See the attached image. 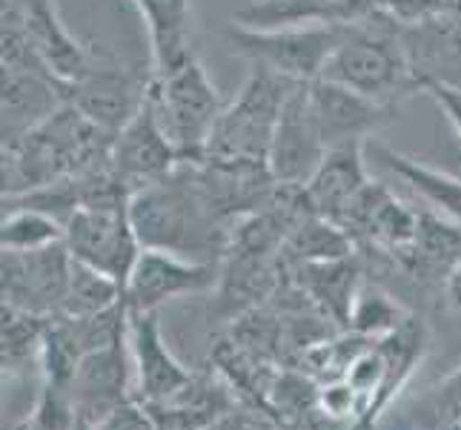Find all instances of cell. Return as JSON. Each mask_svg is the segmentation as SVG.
<instances>
[{
    "mask_svg": "<svg viewBox=\"0 0 461 430\" xmlns=\"http://www.w3.org/2000/svg\"><path fill=\"white\" fill-rule=\"evenodd\" d=\"M130 221L144 250H164L193 261L230 252L235 221L221 210L198 164H181L164 181L130 198Z\"/></svg>",
    "mask_w": 461,
    "mask_h": 430,
    "instance_id": "6da1fadb",
    "label": "cell"
},
{
    "mask_svg": "<svg viewBox=\"0 0 461 430\" xmlns=\"http://www.w3.org/2000/svg\"><path fill=\"white\" fill-rule=\"evenodd\" d=\"M298 284L312 301L324 305V310L349 327V313H353L356 296H358V261L353 256L332 259V261H307L295 264Z\"/></svg>",
    "mask_w": 461,
    "mask_h": 430,
    "instance_id": "cb8c5ba5",
    "label": "cell"
},
{
    "mask_svg": "<svg viewBox=\"0 0 461 430\" xmlns=\"http://www.w3.org/2000/svg\"><path fill=\"white\" fill-rule=\"evenodd\" d=\"M113 138V133L101 130L81 109L63 104L32 133L4 141V198L35 193L104 164Z\"/></svg>",
    "mask_w": 461,
    "mask_h": 430,
    "instance_id": "7a4b0ae2",
    "label": "cell"
},
{
    "mask_svg": "<svg viewBox=\"0 0 461 430\" xmlns=\"http://www.w3.org/2000/svg\"><path fill=\"white\" fill-rule=\"evenodd\" d=\"M353 244L373 247L381 256H393L412 242L419 227V210L395 198L384 184L370 181L353 201L339 224Z\"/></svg>",
    "mask_w": 461,
    "mask_h": 430,
    "instance_id": "5bb4252c",
    "label": "cell"
},
{
    "mask_svg": "<svg viewBox=\"0 0 461 430\" xmlns=\"http://www.w3.org/2000/svg\"><path fill=\"white\" fill-rule=\"evenodd\" d=\"M63 238H67L63 221L43 210H35V206L12 204L4 215V224H0V247L12 252L46 250L60 244Z\"/></svg>",
    "mask_w": 461,
    "mask_h": 430,
    "instance_id": "d4e9b609",
    "label": "cell"
},
{
    "mask_svg": "<svg viewBox=\"0 0 461 430\" xmlns=\"http://www.w3.org/2000/svg\"><path fill=\"white\" fill-rule=\"evenodd\" d=\"M184 161L178 150H175V143L169 141L147 98V104L138 109V115L115 133L113 150H109V167L126 187V193L135 196L138 189L164 181Z\"/></svg>",
    "mask_w": 461,
    "mask_h": 430,
    "instance_id": "30bf717a",
    "label": "cell"
},
{
    "mask_svg": "<svg viewBox=\"0 0 461 430\" xmlns=\"http://www.w3.org/2000/svg\"><path fill=\"white\" fill-rule=\"evenodd\" d=\"M4 4H14V6H29V4H41V0H4Z\"/></svg>",
    "mask_w": 461,
    "mask_h": 430,
    "instance_id": "836d02e7",
    "label": "cell"
},
{
    "mask_svg": "<svg viewBox=\"0 0 461 430\" xmlns=\"http://www.w3.org/2000/svg\"><path fill=\"white\" fill-rule=\"evenodd\" d=\"M4 9L21 14V21L29 32V41L35 46V52L41 55L43 67L58 78L63 89L75 81H81L95 63H98V55L86 50V46L63 26V21L58 18L55 0H41V4H29V6L4 4Z\"/></svg>",
    "mask_w": 461,
    "mask_h": 430,
    "instance_id": "2e32d148",
    "label": "cell"
},
{
    "mask_svg": "<svg viewBox=\"0 0 461 430\" xmlns=\"http://www.w3.org/2000/svg\"><path fill=\"white\" fill-rule=\"evenodd\" d=\"M67 238L72 259L95 267L98 273L126 287L132 267L140 256V242L130 221V204L81 206L67 218Z\"/></svg>",
    "mask_w": 461,
    "mask_h": 430,
    "instance_id": "52a82bcc",
    "label": "cell"
},
{
    "mask_svg": "<svg viewBox=\"0 0 461 430\" xmlns=\"http://www.w3.org/2000/svg\"><path fill=\"white\" fill-rule=\"evenodd\" d=\"M410 313L381 287L367 284L356 296L353 313H349V330L367 339H381L399 327Z\"/></svg>",
    "mask_w": 461,
    "mask_h": 430,
    "instance_id": "4316f807",
    "label": "cell"
},
{
    "mask_svg": "<svg viewBox=\"0 0 461 430\" xmlns=\"http://www.w3.org/2000/svg\"><path fill=\"white\" fill-rule=\"evenodd\" d=\"M72 273V252L67 244H55L35 252L4 250L0 259V290L4 305L21 307L35 316H58L63 307Z\"/></svg>",
    "mask_w": 461,
    "mask_h": 430,
    "instance_id": "9c48e42d",
    "label": "cell"
},
{
    "mask_svg": "<svg viewBox=\"0 0 461 430\" xmlns=\"http://www.w3.org/2000/svg\"><path fill=\"white\" fill-rule=\"evenodd\" d=\"M378 9V0H249L241 12L232 14V21L252 29L349 26Z\"/></svg>",
    "mask_w": 461,
    "mask_h": 430,
    "instance_id": "44dd1931",
    "label": "cell"
},
{
    "mask_svg": "<svg viewBox=\"0 0 461 430\" xmlns=\"http://www.w3.org/2000/svg\"><path fill=\"white\" fill-rule=\"evenodd\" d=\"M46 318L4 305V373L21 371L29 359H41Z\"/></svg>",
    "mask_w": 461,
    "mask_h": 430,
    "instance_id": "83f0119b",
    "label": "cell"
},
{
    "mask_svg": "<svg viewBox=\"0 0 461 430\" xmlns=\"http://www.w3.org/2000/svg\"><path fill=\"white\" fill-rule=\"evenodd\" d=\"M344 26H281L252 29L230 23L224 35L232 55L256 63L293 84H312L324 75L327 63L341 43Z\"/></svg>",
    "mask_w": 461,
    "mask_h": 430,
    "instance_id": "8992f818",
    "label": "cell"
},
{
    "mask_svg": "<svg viewBox=\"0 0 461 430\" xmlns=\"http://www.w3.org/2000/svg\"><path fill=\"white\" fill-rule=\"evenodd\" d=\"M89 430H158V422L147 405L130 399L118 405L113 413H106V416L98 425H92Z\"/></svg>",
    "mask_w": 461,
    "mask_h": 430,
    "instance_id": "f546056e",
    "label": "cell"
},
{
    "mask_svg": "<svg viewBox=\"0 0 461 430\" xmlns=\"http://www.w3.org/2000/svg\"><path fill=\"white\" fill-rule=\"evenodd\" d=\"M327 155V143L318 130L307 84H298L281 109L273 143H269V172L278 184L304 187Z\"/></svg>",
    "mask_w": 461,
    "mask_h": 430,
    "instance_id": "4fadbf2b",
    "label": "cell"
},
{
    "mask_svg": "<svg viewBox=\"0 0 461 430\" xmlns=\"http://www.w3.org/2000/svg\"><path fill=\"white\" fill-rule=\"evenodd\" d=\"M307 95L327 150L347 147V143H367L399 115L395 106L378 104L367 95L330 81V78H318L307 84Z\"/></svg>",
    "mask_w": 461,
    "mask_h": 430,
    "instance_id": "7c38bea8",
    "label": "cell"
},
{
    "mask_svg": "<svg viewBox=\"0 0 461 430\" xmlns=\"http://www.w3.org/2000/svg\"><path fill=\"white\" fill-rule=\"evenodd\" d=\"M356 430H364V427H358V425H356Z\"/></svg>",
    "mask_w": 461,
    "mask_h": 430,
    "instance_id": "e575fe53",
    "label": "cell"
},
{
    "mask_svg": "<svg viewBox=\"0 0 461 430\" xmlns=\"http://www.w3.org/2000/svg\"><path fill=\"white\" fill-rule=\"evenodd\" d=\"M370 181L367 143H347V147L327 150L321 164L304 184V193L318 215L341 224V218Z\"/></svg>",
    "mask_w": 461,
    "mask_h": 430,
    "instance_id": "ac0fdd59",
    "label": "cell"
},
{
    "mask_svg": "<svg viewBox=\"0 0 461 430\" xmlns=\"http://www.w3.org/2000/svg\"><path fill=\"white\" fill-rule=\"evenodd\" d=\"M130 347H132L135 368H138V402L140 405H149V407L167 405L195 381L164 344L161 325H158L155 313L130 316Z\"/></svg>",
    "mask_w": 461,
    "mask_h": 430,
    "instance_id": "9a60e30c",
    "label": "cell"
},
{
    "mask_svg": "<svg viewBox=\"0 0 461 430\" xmlns=\"http://www.w3.org/2000/svg\"><path fill=\"white\" fill-rule=\"evenodd\" d=\"M149 104L184 164L203 161L212 130L224 113L221 92L206 75L198 55H186L169 69H152Z\"/></svg>",
    "mask_w": 461,
    "mask_h": 430,
    "instance_id": "5b68a950",
    "label": "cell"
},
{
    "mask_svg": "<svg viewBox=\"0 0 461 430\" xmlns=\"http://www.w3.org/2000/svg\"><path fill=\"white\" fill-rule=\"evenodd\" d=\"M373 158L381 167H387L393 175H399L412 193H419V198L430 204V210L461 224V178L444 169L427 167L416 161V158L395 152L387 143H373Z\"/></svg>",
    "mask_w": 461,
    "mask_h": 430,
    "instance_id": "603a6c76",
    "label": "cell"
},
{
    "mask_svg": "<svg viewBox=\"0 0 461 430\" xmlns=\"http://www.w3.org/2000/svg\"><path fill=\"white\" fill-rule=\"evenodd\" d=\"M424 92L438 104V109L444 113V118L450 121V126L456 130L458 141H461V89L456 87H444V84H427Z\"/></svg>",
    "mask_w": 461,
    "mask_h": 430,
    "instance_id": "1f68e13d",
    "label": "cell"
},
{
    "mask_svg": "<svg viewBox=\"0 0 461 430\" xmlns=\"http://www.w3.org/2000/svg\"><path fill=\"white\" fill-rule=\"evenodd\" d=\"M218 281V261H193L164 250H140L126 279L123 298L132 313H155L172 298L212 290Z\"/></svg>",
    "mask_w": 461,
    "mask_h": 430,
    "instance_id": "8fae6325",
    "label": "cell"
},
{
    "mask_svg": "<svg viewBox=\"0 0 461 430\" xmlns=\"http://www.w3.org/2000/svg\"><path fill=\"white\" fill-rule=\"evenodd\" d=\"M298 84L276 72L249 63L241 89L221 113L203 161L269 167V143H273L281 109Z\"/></svg>",
    "mask_w": 461,
    "mask_h": 430,
    "instance_id": "277c9868",
    "label": "cell"
},
{
    "mask_svg": "<svg viewBox=\"0 0 461 430\" xmlns=\"http://www.w3.org/2000/svg\"><path fill=\"white\" fill-rule=\"evenodd\" d=\"M404 46L419 89L427 84H444L461 89V18L438 14V18L402 26Z\"/></svg>",
    "mask_w": 461,
    "mask_h": 430,
    "instance_id": "d6986e66",
    "label": "cell"
},
{
    "mask_svg": "<svg viewBox=\"0 0 461 430\" xmlns=\"http://www.w3.org/2000/svg\"><path fill=\"white\" fill-rule=\"evenodd\" d=\"M321 78L395 109L412 92H421L407 58L404 29L384 9L344 26L341 43L336 46Z\"/></svg>",
    "mask_w": 461,
    "mask_h": 430,
    "instance_id": "3957f363",
    "label": "cell"
},
{
    "mask_svg": "<svg viewBox=\"0 0 461 430\" xmlns=\"http://www.w3.org/2000/svg\"><path fill=\"white\" fill-rule=\"evenodd\" d=\"M67 104V89L43 67H4V141H14Z\"/></svg>",
    "mask_w": 461,
    "mask_h": 430,
    "instance_id": "ffe728a7",
    "label": "cell"
},
{
    "mask_svg": "<svg viewBox=\"0 0 461 430\" xmlns=\"http://www.w3.org/2000/svg\"><path fill=\"white\" fill-rule=\"evenodd\" d=\"M149 87H152V69L123 67V63L98 58V63H95L81 81L67 87V104L81 109L101 130L115 135L147 104Z\"/></svg>",
    "mask_w": 461,
    "mask_h": 430,
    "instance_id": "ba28073f",
    "label": "cell"
},
{
    "mask_svg": "<svg viewBox=\"0 0 461 430\" xmlns=\"http://www.w3.org/2000/svg\"><path fill=\"white\" fill-rule=\"evenodd\" d=\"M118 301H123V284L98 273V270L84 261L72 259L67 298H63V307L58 316H72V318L95 316L101 310L115 307Z\"/></svg>",
    "mask_w": 461,
    "mask_h": 430,
    "instance_id": "484cf974",
    "label": "cell"
},
{
    "mask_svg": "<svg viewBox=\"0 0 461 430\" xmlns=\"http://www.w3.org/2000/svg\"><path fill=\"white\" fill-rule=\"evenodd\" d=\"M399 270L421 287H444L461 261V224L436 210H419L412 242L390 256Z\"/></svg>",
    "mask_w": 461,
    "mask_h": 430,
    "instance_id": "e0dca14e",
    "label": "cell"
},
{
    "mask_svg": "<svg viewBox=\"0 0 461 430\" xmlns=\"http://www.w3.org/2000/svg\"><path fill=\"white\" fill-rule=\"evenodd\" d=\"M381 9L402 26H412L447 14V0H381Z\"/></svg>",
    "mask_w": 461,
    "mask_h": 430,
    "instance_id": "4dcf8cb0",
    "label": "cell"
},
{
    "mask_svg": "<svg viewBox=\"0 0 461 430\" xmlns=\"http://www.w3.org/2000/svg\"><path fill=\"white\" fill-rule=\"evenodd\" d=\"M444 290H447V298H450V305L461 313V261L456 264V270L450 273L447 284H444Z\"/></svg>",
    "mask_w": 461,
    "mask_h": 430,
    "instance_id": "d6a6232c",
    "label": "cell"
},
{
    "mask_svg": "<svg viewBox=\"0 0 461 430\" xmlns=\"http://www.w3.org/2000/svg\"><path fill=\"white\" fill-rule=\"evenodd\" d=\"M149 32L152 69L161 72L193 55V6L189 0H132Z\"/></svg>",
    "mask_w": 461,
    "mask_h": 430,
    "instance_id": "7402d4cb",
    "label": "cell"
},
{
    "mask_svg": "<svg viewBox=\"0 0 461 430\" xmlns=\"http://www.w3.org/2000/svg\"><path fill=\"white\" fill-rule=\"evenodd\" d=\"M416 416L427 430H461V368L424 396Z\"/></svg>",
    "mask_w": 461,
    "mask_h": 430,
    "instance_id": "f1b7e54d",
    "label": "cell"
}]
</instances>
